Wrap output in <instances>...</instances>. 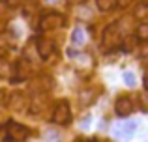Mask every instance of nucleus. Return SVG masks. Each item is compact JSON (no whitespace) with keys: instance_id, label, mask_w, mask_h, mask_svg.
<instances>
[{"instance_id":"1","label":"nucleus","mask_w":148,"mask_h":142,"mask_svg":"<svg viewBox=\"0 0 148 142\" xmlns=\"http://www.w3.org/2000/svg\"><path fill=\"white\" fill-rule=\"evenodd\" d=\"M6 133H8V140L11 142H23L30 137V129L23 124H17V122H10L6 127Z\"/></svg>"},{"instance_id":"2","label":"nucleus","mask_w":148,"mask_h":142,"mask_svg":"<svg viewBox=\"0 0 148 142\" xmlns=\"http://www.w3.org/2000/svg\"><path fill=\"white\" fill-rule=\"evenodd\" d=\"M71 120V109H69V103L68 101H58L56 107L53 110V122L58 125H66L69 124Z\"/></svg>"},{"instance_id":"3","label":"nucleus","mask_w":148,"mask_h":142,"mask_svg":"<svg viewBox=\"0 0 148 142\" xmlns=\"http://www.w3.org/2000/svg\"><path fill=\"white\" fill-rule=\"evenodd\" d=\"M103 43L107 47H114L116 43H120V22H111L109 26H105Z\"/></svg>"},{"instance_id":"4","label":"nucleus","mask_w":148,"mask_h":142,"mask_svg":"<svg viewBox=\"0 0 148 142\" xmlns=\"http://www.w3.org/2000/svg\"><path fill=\"white\" fill-rule=\"evenodd\" d=\"M62 24H64V17H62L60 13H54V11L45 13L40 21V26L43 30H54V28H60Z\"/></svg>"},{"instance_id":"5","label":"nucleus","mask_w":148,"mask_h":142,"mask_svg":"<svg viewBox=\"0 0 148 142\" xmlns=\"http://www.w3.org/2000/svg\"><path fill=\"white\" fill-rule=\"evenodd\" d=\"M114 110H116V114H118L120 118L130 116L131 110H133V101H131L127 95H122V97L116 99V103H114Z\"/></svg>"},{"instance_id":"6","label":"nucleus","mask_w":148,"mask_h":142,"mask_svg":"<svg viewBox=\"0 0 148 142\" xmlns=\"http://www.w3.org/2000/svg\"><path fill=\"white\" fill-rule=\"evenodd\" d=\"M8 105H10L11 110H15V112H23V110L26 109V105H28V101H26L25 94H21V92H13V94L8 97Z\"/></svg>"},{"instance_id":"7","label":"nucleus","mask_w":148,"mask_h":142,"mask_svg":"<svg viewBox=\"0 0 148 142\" xmlns=\"http://www.w3.org/2000/svg\"><path fill=\"white\" fill-rule=\"evenodd\" d=\"M135 127H137V122H126V124H118V125H114V131H112V133H114L116 139L126 140V139H130V137L133 135Z\"/></svg>"},{"instance_id":"8","label":"nucleus","mask_w":148,"mask_h":142,"mask_svg":"<svg viewBox=\"0 0 148 142\" xmlns=\"http://www.w3.org/2000/svg\"><path fill=\"white\" fill-rule=\"evenodd\" d=\"M36 49H38V54L41 56L43 60H47L51 54H53L54 51V45L51 39H45V37H40V39L36 41Z\"/></svg>"},{"instance_id":"9","label":"nucleus","mask_w":148,"mask_h":142,"mask_svg":"<svg viewBox=\"0 0 148 142\" xmlns=\"http://www.w3.org/2000/svg\"><path fill=\"white\" fill-rule=\"evenodd\" d=\"M15 69H17V77H15V80H25L26 77L30 75V62L26 58H21L17 62V66H15Z\"/></svg>"},{"instance_id":"10","label":"nucleus","mask_w":148,"mask_h":142,"mask_svg":"<svg viewBox=\"0 0 148 142\" xmlns=\"http://www.w3.org/2000/svg\"><path fill=\"white\" fill-rule=\"evenodd\" d=\"M32 86H34V90H38V92H41V90H49L51 86H53V79L47 75H41V77H36L34 79V82H32Z\"/></svg>"},{"instance_id":"11","label":"nucleus","mask_w":148,"mask_h":142,"mask_svg":"<svg viewBox=\"0 0 148 142\" xmlns=\"http://www.w3.org/2000/svg\"><path fill=\"white\" fill-rule=\"evenodd\" d=\"M146 15H148L146 2H139L137 6H135V10H133V17L135 19H146Z\"/></svg>"},{"instance_id":"12","label":"nucleus","mask_w":148,"mask_h":142,"mask_svg":"<svg viewBox=\"0 0 148 142\" xmlns=\"http://www.w3.org/2000/svg\"><path fill=\"white\" fill-rule=\"evenodd\" d=\"M99 11H111L112 7L116 6V0H96Z\"/></svg>"},{"instance_id":"13","label":"nucleus","mask_w":148,"mask_h":142,"mask_svg":"<svg viewBox=\"0 0 148 142\" xmlns=\"http://www.w3.org/2000/svg\"><path fill=\"white\" fill-rule=\"evenodd\" d=\"M71 43L73 45H83L84 43V34H83L81 28H75L71 32Z\"/></svg>"},{"instance_id":"14","label":"nucleus","mask_w":148,"mask_h":142,"mask_svg":"<svg viewBox=\"0 0 148 142\" xmlns=\"http://www.w3.org/2000/svg\"><path fill=\"white\" fill-rule=\"evenodd\" d=\"M137 37L141 41H146L148 39V22H143V24L137 26Z\"/></svg>"},{"instance_id":"15","label":"nucleus","mask_w":148,"mask_h":142,"mask_svg":"<svg viewBox=\"0 0 148 142\" xmlns=\"http://www.w3.org/2000/svg\"><path fill=\"white\" fill-rule=\"evenodd\" d=\"M60 140V133L54 131V129H49L47 133H45V142H58Z\"/></svg>"},{"instance_id":"16","label":"nucleus","mask_w":148,"mask_h":142,"mask_svg":"<svg viewBox=\"0 0 148 142\" xmlns=\"http://www.w3.org/2000/svg\"><path fill=\"white\" fill-rule=\"evenodd\" d=\"M92 97H94V92L88 90V92H81V103H92Z\"/></svg>"},{"instance_id":"17","label":"nucleus","mask_w":148,"mask_h":142,"mask_svg":"<svg viewBox=\"0 0 148 142\" xmlns=\"http://www.w3.org/2000/svg\"><path fill=\"white\" fill-rule=\"evenodd\" d=\"M124 82H126L127 86H135V75L131 71H126L124 73Z\"/></svg>"},{"instance_id":"18","label":"nucleus","mask_w":148,"mask_h":142,"mask_svg":"<svg viewBox=\"0 0 148 142\" xmlns=\"http://www.w3.org/2000/svg\"><path fill=\"white\" fill-rule=\"evenodd\" d=\"M77 15H79V19H90L92 17V11H90V7L86 6V7H81Z\"/></svg>"},{"instance_id":"19","label":"nucleus","mask_w":148,"mask_h":142,"mask_svg":"<svg viewBox=\"0 0 148 142\" xmlns=\"http://www.w3.org/2000/svg\"><path fill=\"white\" fill-rule=\"evenodd\" d=\"M133 47H135V41L131 39V37L124 39V43H122V49H124V51H133Z\"/></svg>"},{"instance_id":"20","label":"nucleus","mask_w":148,"mask_h":142,"mask_svg":"<svg viewBox=\"0 0 148 142\" xmlns=\"http://www.w3.org/2000/svg\"><path fill=\"white\" fill-rule=\"evenodd\" d=\"M4 2H6L8 7H19L23 4V0H4Z\"/></svg>"},{"instance_id":"21","label":"nucleus","mask_w":148,"mask_h":142,"mask_svg":"<svg viewBox=\"0 0 148 142\" xmlns=\"http://www.w3.org/2000/svg\"><path fill=\"white\" fill-rule=\"evenodd\" d=\"M130 4H131V0H116V6L122 7V10H124V7H127Z\"/></svg>"},{"instance_id":"22","label":"nucleus","mask_w":148,"mask_h":142,"mask_svg":"<svg viewBox=\"0 0 148 142\" xmlns=\"http://www.w3.org/2000/svg\"><path fill=\"white\" fill-rule=\"evenodd\" d=\"M143 110H146V112H148V94L143 95Z\"/></svg>"},{"instance_id":"23","label":"nucleus","mask_w":148,"mask_h":142,"mask_svg":"<svg viewBox=\"0 0 148 142\" xmlns=\"http://www.w3.org/2000/svg\"><path fill=\"white\" fill-rule=\"evenodd\" d=\"M68 56L69 58H77V51L75 49H68Z\"/></svg>"},{"instance_id":"24","label":"nucleus","mask_w":148,"mask_h":142,"mask_svg":"<svg viewBox=\"0 0 148 142\" xmlns=\"http://www.w3.org/2000/svg\"><path fill=\"white\" fill-rule=\"evenodd\" d=\"M4 99H6V92L0 90V103H4Z\"/></svg>"},{"instance_id":"25","label":"nucleus","mask_w":148,"mask_h":142,"mask_svg":"<svg viewBox=\"0 0 148 142\" xmlns=\"http://www.w3.org/2000/svg\"><path fill=\"white\" fill-rule=\"evenodd\" d=\"M145 90H148V75H145Z\"/></svg>"},{"instance_id":"26","label":"nucleus","mask_w":148,"mask_h":142,"mask_svg":"<svg viewBox=\"0 0 148 142\" xmlns=\"http://www.w3.org/2000/svg\"><path fill=\"white\" fill-rule=\"evenodd\" d=\"M69 4H77V2H81V0H68Z\"/></svg>"},{"instance_id":"27","label":"nucleus","mask_w":148,"mask_h":142,"mask_svg":"<svg viewBox=\"0 0 148 142\" xmlns=\"http://www.w3.org/2000/svg\"><path fill=\"white\" fill-rule=\"evenodd\" d=\"M47 2H51V4H54V2H60V0H47Z\"/></svg>"},{"instance_id":"28","label":"nucleus","mask_w":148,"mask_h":142,"mask_svg":"<svg viewBox=\"0 0 148 142\" xmlns=\"http://www.w3.org/2000/svg\"><path fill=\"white\" fill-rule=\"evenodd\" d=\"M92 142H99V140H98V139H94V140H92Z\"/></svg>"},{"instance_id":"29","label":"nucleus","mask_w":148,"mask_h":142,"mask_svg":"<svg viewBox=\"0 0 148 142\" xmlns=\"http://www.w3.org/2000/svg\"><path fill=\"white\" fill-rule=\"evenodd\" d=\"M6 142H11V140H6Z\"/></svg>"}]
</instances>
